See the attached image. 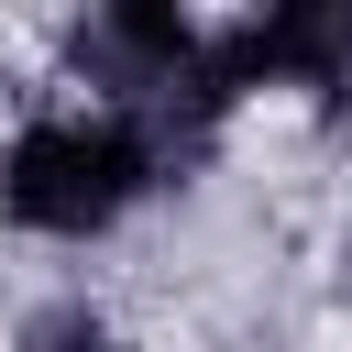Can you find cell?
Wrapping results in <instances>:
<instances>
[{"mask_svg": "<svg viewBox=\"0 0 352 352\" xmlns=\"http://www.w3.org/2000/svg\"><path fill=\"white\" fill-rule=\"evenodd\" d=\"M11 352H121V330L88 308V297H55V308H33L22 319V341Z\"/></svg>", "mask_w": 352, "mask_h": 352, "instance_id": "277c9868", "label": "cell"}, {"mask_svg": "<svg viewBox=\"0 0 352 352\" xmlns=\"http://www.w3.org/2000/svg\"><path fill=\"white\" fill-rule=\"evenodd\" d=\"M88 22H99V55H110V77H132L143 99H165L209 44H198V11L187 0H88Z\"/></svg>", "mask_w": 352, "mask_h": 352, "instance_id": "3957f363", "label": "cell"}, {"mask_svg": "<svg viewBox=\"0 0 352 352\" xmlns=\"http://www.w3.org/2000/svg\"><path fill=\"white\" fill-rule=\"evenodd\" d=\"M341 275H352V253H341Z\"/></svg>", "mask_w": 352, "mask_h": 352, "instance_id": "5b68a950", "label": "cell"}, {"mask_svg": "<svg viewBox=\"0 0 352 352\" xmlns=\"http://www.w3.org/2000/svg\"><path fill=\"white\" fill-rule=\"evenodd\" d=\"M165 165V132L143 110H44L0 143V220L44 242H99Z\"/></svg>", "mask_w": 352, "mask_h": 352, "instance_id": "6da1fadb", "label": "cell"}, {"mask_svg": "<svg viewBox=\"0 0 352 352\" xmlns=\"http://www.w3.org/2000/svg\"><path fill=\"white\" fill-rule=\"evenodd\" d=\"M231 99L242 88H308V99H341L352 88V0H253V22L231 44H209Z\"/></svg>", "mask_w": 352, "mask_h": 352, "instance_id": "7a4b0ae2", "label": "cell"}]
</instances>
